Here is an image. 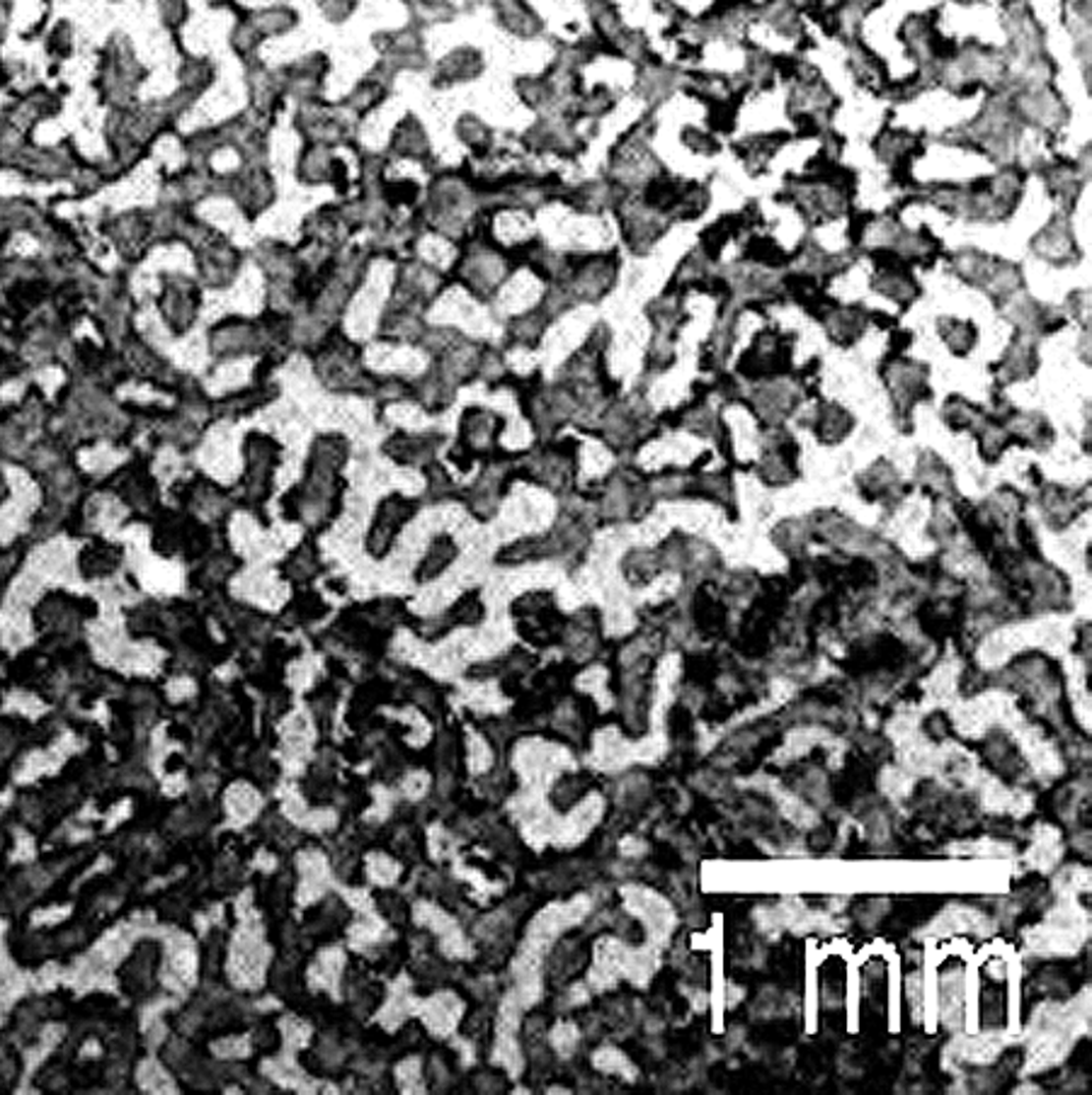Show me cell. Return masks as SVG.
<instances>
[{
	"label": "cell",
	"instance_id": "obj_1",
	"mask_svg": "<svg viewBox=\"0 0 1092 1095\" xmlns=\"http://www.w3.org/2000/svg\"><path fill=\"white\" fill-rule=\"evenodd\" d=\"M420 503L415 501V498H405L400 496V493H394V496H389L387 501H382V506H379L377 511V517H374V525L369 529L367 534V549L374 554V557H384V554L389 552V547H392L394 537H396V532L403 525L405 520H410V517L418 513Z\"/></svg>",
	"mask_w": 1092,
	"mask_h": 1095
},
{
	"label": "cell",
	"instance_id": "obj_2",
	"mask_svg": "<svg viewBox=\"0 0 1092 1095\" xmlns=\"http://www.w3.org/2000/svg\"><path fill=\"white\" fill-rule=\"evenodd\" d=\"M160 314L168 329L175 335L187 334L197 321V306H200V289L190 279L178 277L173 284L163 289L160 297Z\"/></svg>",
	"mask_w": 1092,
	"mask_h": 1095
},
{
	"label": "cell",
	"instance_id": "obj_3",
	"mask_svg": "<svg viewBox=\"0 0 1092 1095\" xmlns=\"http://www.w3.org/2000/svg\"><path fill=\"white\" fill-rule=\"evenodd\" d=\"M440 443V435L396 433L394 438L387 440L384 453L392 456L394 461H398V464H428Z\"/></svg>",
	"mask_w": 1092,
	"mask_h": 1095
},
{
	"label": "cell",
	"instance_id": "obj_4",
	"mask_svg": "<svg viewBox=\"0 0 1092 1095\" xmlns=\"http://www.w3.org/2000/svg\"><path fill=\"white\" fill-rule=\"evenodd\" d=\"M503 430V418L486 408H469L461 418V443L471 448L473 453L496 443Z\"/></svg>",
	"mask_w": 1092,
	"mask_h": 1095
},
{
	"label": "cell",
	"instance_id": "obj_5",
	"mask_svg": "<svg viewBox=\"0 0 1092 1095\" xmlns=\"http://www.w3.org/2000/svg\"><path fill=\"white\" fill-rule=\"evenodd\" d=\"M122 559V549L112 547L107 542H91L78 557V567H81L86 578H100V576L112 574L119 567Z\"/></svg>",
	"mask_w": 1092,
	"mask_h": 1095
},
{
	"label": "cell",
	"instance_id": "obj_6",
	"mask_svg": "<svg viewBox=\"0 0 1092 1095\" xmlns=\"http://www.w3.org/2000/svg\"><path fill=\"white\" fill-rule=\"evenodd\" d=\"M478 71H481V56L473 49H456L455 54H450L442 61V69L437 78H442V83L452 86V83L471 81Z\"/></svg>",
	"mask_w": 1092,
	"mask_h": 1095
},
{
	"label": "cell",
	"instance_id": "obj_7",
	"mask_svg": "<svg viewBox=\"0 0 1092 1095\" xmlns=\"http://www.w3.org/2000/svg\"><path fill=\"white\" fill-rule=\"evenodd\" d=\"M455 557H456L455 539L447 537V534H440V537L433 539V544H430L428 549V557H425L423 564H420L418 578L420 580L435 578V576H440L442 571L450 567V562H455Z\"/></svg>",
	"mask_w": 1092,
	"mask_h": 1095
},
{
	"label": "cell",
	"instance_id": "obj_8",
	"mask_svg": "<svg viewBox=\"0 0 1092 1095\" xmlns=\"http://www.w3.org/2000/svg\"><path fill=\"white\" fill-rule=\"evenodd\" d=\"M1061 858V838L1054 828L1039 826L1034 833L1032 850H1029V863L1039 870H1052Z\"/></svg>",
	"mask_w": 1092,
	"mask_h": 1095
},
{
	"label": "cell",
	"instance_id": "obj_9",
	"mask_svg": "<svg viewBox=\"0 0 1092 1095\" xmlns=\"http://www.w3.org/2000/svg\"><path fill=\"white\" fill-rule=\"evenodd\" d=\"M394 152H398L405 158H420L423 153H428V139H425L423 127L415 119H403L398 124L396 134H394Z\"/></svg>",
	"mask_w": 1092,
	"mask_h": 1095
},
{
	"label": "cell",
	"instance_id": "obj_10",
	"mask_svg": "<svg viewBox=\"0 0 1092 1095\" xmlns=\"http://www.w3.org/2000/svg\"><path fill=\"white\" fill-rule=\"evenodd\" d=\"M425 479H428L430 498L442 501V498L450 496L452 481H450V474L445 471V466L437 464V461H428V464H425Z\"/></svg>",
	"mask_w": 1092,
	"mask_h": 1095
},
{
	"label": "cell",
	"instance_id": "obj_11",
	"mask_svg": "<svg viewBox=\"0 0 1092 1095\" xmlns=\"http://www.w3.org/2000/svg\"><path fill=\"white\" fill-rule=\"evenodd\" d=\"M481 615H483V607H481V603H478V598L473 593L466 595L464 600H459L455 610H452V617H455V620H459L461 625H476V622L481 620Z\"/></svg>",
	"mask_w": 1092,
	"mask_h": 1095
},
{
	"label": "cell",
	"instance_id": "obj_12",
	"mask_svg": "<svg viewBox=\"0 0 1092 1095\" xmlns=\"http://www.w3.org/2000/svg\"><path fill=\"white\" fill-rule=\"evenodd\" d=\"M881 777H883V780H881L883 790H886L888 794H891V797H896V799L906 797L908 790H910V785H913V782H910V772L893 770V767H891V770L883 772Z\"/></svg>",
	"mask_w": 1092,
	"mask_h": 1095
},
{
	"label": "cell",
	"instance_id": "obj_13",
	"mask_svg": "<svg viewBox=\"0 0 1092 1095\" xmlns=\"http://www.w3.org/2000/svg\"><path fill=\"white\" fill-rule=\"evenodd\" d=\"M355 3H357V0H321L326 15H328V18L335 20V23H340V18L350 15L352 8H355Z\"/></svg>",
	"mask_w": 1092,
	"mask_h": 1095
},
{
	"label": "cell",
	"instance_id": "obj_14",
	"mask_svg": "<svg viewBox=\"0 0 1092 1095\" xmlns=\"http://www.w3.org/2000/svg\"><path fill=\"white\" fill-rule=\"evenodd\" d=\"M5 498H8V484H5V476L0 474V503H3Z\"/></svg>",
	"mask_w": 1092,
	"mask_h": 1095
}]
</instances>
